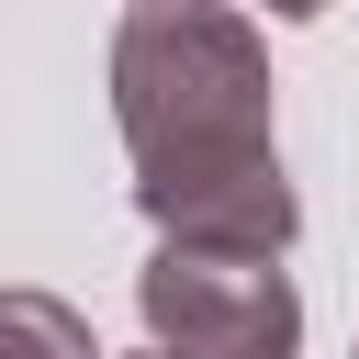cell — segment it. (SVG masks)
<instances>
[{
    "label": "cell",
    "instance_id": "cell-4",
    "mask_svg": "<svg viewBox=\"0 0 359 359\" xmlns=\"http://www.w3.org/2000/svg\"><path fill=\"white\" fill-rule=\"evenodd\" d=\"M258 11H280V22H314V11H325V0H258Z\"/></svg>",
    "mask_w": 359,
    "mask_h": 359
},
{
    "label": "cell",
    "instance_id": "cell-2",
    "mask_svg": "<svg viewBox=\"0 0 359 359\" xmlns=\"http://www.w3.org/2000/svg\"><path fill=\"white\" fill-rule=\"evenodd\" d=\"M135 314L168 359H292L303 348V292L269 247L157 236V258L135 269Z\"/></svg>",
    "mask_w": 359,
    "mask_h": 359
},
{
    "label": "cell",
    "instance_id": "cell-1",
    "mask_svg": "<svg viewBox=\"0 0 359 359\" xmlns=\"http://www.w3.org/2000/svg\"><path fill=\"white\" fill-rule=\"evenodd\" d=\"M112 123L135 202L191 247H292L303 202L269 146V45L224 0H135L112 34Z\"/></svg>",
    "mask_w": 359,
    "mask_h": 359
},
{
    "label": "cell",
    "instance_id": "cell-5",
    "mask_svg": "<svg viewBox=\"0 0 359 359\" xmlns=\"http://www.w3.org/2000/svg\"><path fill=\"white\" fill-rule=\"evenodd\" d=\"M146 359H168V348H146Z\"/></svg>",
    "mask_w": 359,
    "mask_h": 359
},
{
    "label": "cell",
    "instance_id": "cell-3",
    "mask_svg": "<svg viewBox=\"0 0 359 359\" xmlns=\"http://www.w3.org/2000/svg\"><path fill=\"white\" fill-rule=\"evenodd\" d=\"M0 359H101V337L56 292H0Z\"/></svg>",
    "mask_w": 359,
    "mask_h": 359
},
{
    "label": "cell",
    "instance_id": "cell-6",
    "mask_svg": "<svg viewBox=\"0 0 359 359\" xmlns=\"http://www.w3.org/2000/svg\"><path fill=\"white\" fill-rule=\"evenodd\" d=\"M348 359H359V348H348Z\"/></svg>",
    "mask_w": 359,
    "mask_h": 359
}]
</instances>
